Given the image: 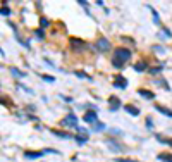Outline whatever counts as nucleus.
Returning <instances> with one entry per match:
<instances>
[{
    "label": "nucleus",
    "mask_w": 172,
    "mask_h": 162,
    "mask_svg": "<svg viewBox=\"0 0 172 162\" xmlns=\"http://www.w3.org/2000/svg\"><path fill=\"white\" fill-rule=\"evenodd\" d=\"M157 159H158L160 162H172V155H170V154H167V152L158 154V155H157Z\"/></svg>",
    "instance_id": "11"
},
{
    "label": "nucleus",
    "mask_w": 172,
    "mask_h": 162,
    "mask_svg": "<svg viewBox=\"0 0 172 162\" xmlns=\"http://www.w3.org/2000/svg\"><path fill=\"white\" fill-rule=\"evenodd\" d=\"M76 76H79V78H88V74H84V73H76Z\"/></svg>",
    "instance_id": "28"
},
{
    "label": "nucleus",
    "mask_w": 172,
    "mask_h": 162,
    "mask_svg": "<svg viewBox=\"0 0 172 162\" xmlns=\"http://www.w3.org/2000/svg\"><path fill=\"white\" fill-rule=\"evenodd\" d=\"M55 136H60V138H71L69 135H65V133H60V131H52Z\"/></svg>",
    "instance_id": "21"
},
{
    "label": "nucleus",
    "mask_w": 172,
    "mask_h": 162,
    "mask_svg": "<svg viewBox=\"0 0 172 162\" xmlns=\"http://www.w3.org/2000/svg\"><path fill=\"white\" fill-rule=\"evenodd\" d=\"M124 109H126V112H129L131 116H140V109H136L134 105H129V103H127Z\"/></svg>",
    "instance_id": "12"
},
{
    "label": "nucleus",
    "mask_w": 172,
    "mask_h": 162,
    "mask_svg": "<svg viewBox=\"0 0 172 162\" xmlns=\"http://www.w3.org/2000/svg\"><path fill=\"white\" fill-rule=\"evenodd\" d=\"M102 130H105V124H103V123H95V124H93V131H102Z\"/></svg>",
    "instance_id": "19"
},
{
    "label": "nucleus",
    "mask_w": 172,
    "mask_h": 162,
    "mask_svg": "<svg viewBox=\"0 0 172 162\" xmlns=\"http://www.w3.org/2000/svg\"><path fill=\"white\" fill-rule=\"evenodd\" d=\"M138 95L143 98H146V100H151V98H155V95H153V92H148V90H138Z\"/></svg>",
    "instance_id": "10"
},
{
    "label": "nucleus",
    "mask_w": 172,
    "mask_h": 162,
    "mask_svg": "<svg viewBox=\"0 0 172 162\" xmlns=\"http://www.w3.org/2000/svg\"><path fill=\"white\" fill-rule=\"evenodd\" d=\"M115 162H138V160H133V159H115Z\"/></svg>",
    "instance_id": "24"
},
{
    "label": "nucleus",
    "mask_w": 172,
    "mask_h": 162,
    "mask_svg": "<svg viewBox=\"0 0 172 162\" xmlns=\"http://www.w3.org/2000/svg\"><path fill=\"white\" fill-rule=\"evenodd\" d=\"M146 7H148V9L151 11V14H153V21H155L157 24H160V16H158V12H157V11H155V9H153L151 5H146Z\"/></svg>",
    "instance_id": "14"
},
{
    "label": "nucleus",
    "mask_w": 172,
    "mask_h": 162,
    "mask_svg": "<svg viewBox=\"0 0 172 162\" xmlns=\"http://www.w3.org/2000/svg\"><path fill=\"white\" fill-rule=\"evenodd\" d=\"M162 69H164V66H157V67H151V69H150V74L155 76V74H158Z\"/></svg>",
    "instance_id": "20"
},
{
    "label": "nucleus",
    "mask_w": 172,
    "mask_h": 162,
    "mask_svg": "<svg viewBox=\"0 0 172 162\" xmlns=\"http://www.w3.org/2000/svg\"><path fill=\"white\" fill-rule=\"evenodd\" d=\"M78 133H79V135H76L74 140L78 141V145H84L86 141H88V133H86L84 130H81V128H78Z\"/></svg>",
    "instance_id": "4"
},
{
    "label": "nucleus",
    "mask_w": 172,
    "mask_h": 162,
    "mask_svg": "<svg viewBox=\"0 0 172 162\" xmlns=\"http://www.w3.org/2000/svg\"><path fill=\"white\" fill-rule=\"evenodd\" d=\"M0 14H2V16H9V14H11V11H9L7 7H2V9H0Z\"/></svg>",
    "instance_id": "22"
},
{
    "label": "nucleus",
    "mask_w": 172,
    "mask_h": 162,
    "mask_svg": "<svg viewBox=\"0 0 172 162\" xmlns=\"http://www.w3.org/2000/svg\"><path fill=\"white\" fill-rule=\"evenodd\" d=\"M45 154H59V152L52 150V148H48V150H38V152H24V157H26V159H40V157H43Z\"/></svg>",
    "instance_id": "2"
},
{
    "label": "nucleus",
    "mask_w": 172,
    "mask_h": 162,
    "mask_svg": "<svg viewBox=\"0 0 172 162\" xmlns=\"http://www.w3.org/2000/svg\"><path fill=\"white\" fill-rule=\"evenodd\" d=\"M41 78H43V79H45V81H48V83H54V78H52V76H41Z\"/></svg>",
    "instance_id": "25"
},
{
    "label": "nucleus",
    "mask_w": 172,
    "mask_h": 162,
    "mask_svg": "<svg viewBox=\"0 0 172 162\" xmlns=\"http://www.w3.org/2000/svg\"><path fill=\"white\" fill-rule=\"evenodd\" d=\"M11 73H12V74H14V76H16V78H24V76H26V74H24V73H22V71L16 69V67H11Z\"/></svg>",
    "instance_id": "16"
},
{
    "label": "nucleus",
    "mask_w": 172,
    "mask_h": 162,
    "mask_svg": "<svg viewBox=\"0 0 172 162\" xmlns=\"http://www.w3.org/2000/svg\"><path fill=\"white\" fill-rule=\"evenodd\" d=\"M48 24H50V22H48V19H45V17H41V26H43V28H47Z\"/></svg>",
    "instance_id": "26"
},
{
    "label": "nucleus",
    "mask_w": 172,
    "mask_h": 162,
    "mask_svg": "<svg viewBox=\"0 0 172 162\" xmlns=\"http://www.w3.org/2000/svg\"><path fill=\"white\" fill-rule=\"evenodd\" d=\"M97 110H88V112H84V117H83V121H84L86 124H95L97 123Z\"/></svg>",
    "instance_id": "3"
},
{
    "label": "nucleus",
    "mask_w": 172,
    "mask_h": 162,
    "mask_svg": "<svg viewBox=\"0 0 172 162\" xmlns=\"http://www.w3.org/2000/svg\"><path fill=\"white\" fill-rule=\"evenodd\" d=\"M157 140L162 141V143H167V145H170V147H172V138H164L162 135H157Z\"/></svg>",
    "instance_id": "15"
},
{
    "label": "nucleus",
    "mask_w": 172,
    "mask_h": 162,
    "mask_svg": "<svg viewBox=\"0 0 172 162\" xmlns=\"http://www.w3.org/2000/svg\"><path fill=\"white\" fill-rule=\"evenodd\" d=\"M97 47H98V50H102V52H105V50H108L110 49V42H108L105 36H100L97 40Z\"/></svg>",
    "instance_id": "6"
},
{
    "label": "nucleus",
    "mask_w": 172,
    "mask_h": 162,
    "mask_svg": "<svg viewBox=\"0 0 172 162\" xmlns=\"http://www.w3.org/2000/svg\"><path fill=\"white\" fill-rule=\"evenodd\" d=\"M62 124L71 126V128H78V117H76L74 114H69L65 119H62Z\"/></svg>",
    "instance_id": "5"
},
{
    "label": "nucleus",
    "mask_w": 172,
    "mask_h": 162,
    "mask_svg": "<svg viewBox=\"0 0 172 162\" xmlns=\"http://www.w3.org/2000/svg\"><path fill=\"white\" fill-rule=\"evenodd\" d=\"M107 145L110 147L112 150H117V152H122V150H124L122 147H117L119 143H117V141H114V140H107Z\"/></svg>",
    "instance_id": "13"
},
{
    "label": "nucleus",
    "mask_w": 172,
    "mask_h": 162,
    "mask_svg": "<svg viewBox=\"0 0 172 162\" xmlns=\"http://www.w3.org/2000/svg\"><path fill=\"white\" fill-rule=\"evenodd\" d=\"M131 57V50L129 49H115L114 50V59H112V64L114 67H117V69H122L124 67V62H127V59Z\"/></svg>",
    "instance_id": "1"
},
{
    "label": "nucleus",
    "mask_w": 172,
    "mask_h": 162,
    "mask_svg": "<svg viewBox=\"0 0 172 162\" xmlns=\"http://www.w3.org/2000/svg\"><path fill=\"white\" fill-rule=\"evenodd\" d=\"M162 33H164V36H169V38L172 36V33H170V29H167V28H162Z\"/></svg>",
    "instance_id": "23"
},
{
    "label": "nucleus",
    "mask_w": 172,
    "mask_h": 162,
    "mask_svg": "<svg viewBox=\"0 0 172 162\" xmlns=\"http://www.w3.org/2000/svg\"><path fill=\"white\" fill-rule=\"evenodd\" d=\"M36 36L38 38H43V29H36Z\"/></svg>",
    "instance_id": "27"
},
{
    "label": "nucleus",
    "mask_w": 172,
    "mask_h": 162,
    "mask_svg": "<svg viewBox=\"0 0 172 162\" xmlns=\"http://www.w3.org/2000/svg\"><path fill=\"white\" fill-rule=\"evenodd\" d=\"M153 107H155V110H158V112H160V114H164V116H167V117H172V110H170V109H167V107H162L160 103H155Z\"/></svg>",
    "instance_id": "8"
},
{
    "label": "nucleus",
    "mask_w": 172,
    "mask_h": 162,
    "mask_svg": "<svg viewBox=\"0 0 172 162\" xmlns=\"http://www.w3.org/2000/svg\"><path fill=\"white\" fill-rule=\"evenodd\" d=\"M119 107H121V100H119L117 97H110V110L115 112Z\"/></svg>",
    "instance_id": "9"
},
{
    "label": "nucleus",
    "mask_w": 172,
    "mask_h": 162,
    "mask_svg": "<svg viewBox=\"0 0 172 162\" xmlns=\"http://www.w3.org/2000/svg\"><path fill=\"white\" fill-rule=\"evenodd\" d=\"M71 45H78V47H83V49H86V47H88V45L86 43H83V42H81V40H71Z\"/></svg>",
    "instance_id": "18"
},
{
    "label": "nucleus",
    "mask_w": 172,
    "mask_h": 162,
    "mask_svg": "<svg viewBox=\"0 0 172 162\" xmlns=\"http://www.w3.org/2000/svg\"><path fill=\"white\" fill-rule=\"evenodd\" d=\"M114 86L122 90V88L127 86V79H126L124 76H115V78H114Z\"/></svg>",
    "instance_id": "7"
},
{
    "label": "nucleus",
    "mask_w": 172,
    "mask_h": 162,
    "mask_svg": "<svg viewBox=\"0 0 172 162\" xmlns=\"http://www.w3.org/2000/svg\"><path fill=\"white\" fill-rule=\"evenodd\" d=\"M148 67H146V64L145 62H141V64H136L134 66V71H138V73H141V71H146Z\"/></svg>",
    "instance_id": "17"
}]
</instances>
